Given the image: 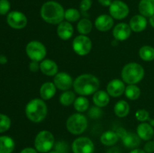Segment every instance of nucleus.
<instances>
[{"mask_svg": "<svg viewBox=\"0 0 154 153\" xmlns=\"http://www.w3.org/2000/svg\"><path fill=\"white\" fill-rule=\"evenodd\" d=\"M100 82L96 76L90 74H84L74 80L73 88L75 92L81 96L93 94L99 90Z\"/></svg>", "mask_w": 154, "mask_h": 153, "instance_id": "1", "label": "nucleus"}, {"mask_svg": "<svg viewBox=\"0 0 154 153\" xmlns=\"http://www.w3.org/2000/svg\"><path fill=\"white\" fill-rule=\"evenodd\" d=\"M40 14L44 21L52 25H58L65 19V10L56 1H48L42 4Z\"/></svg>", "mask_w": 154, "mask_h": 153, "instance_id": "2", "label": "nucleus"}, {"mask_svg": "<svg viewBox=\"0 0 154 153\" xmlns=\"http://www.w3.org/2000/svg\"><path fill=\"white\" fill-rule=\"evenodd\" d=\"M25 112L29 120L38 123L45 120L48 115V106L42 98H34L29 100L25 108Z\"/></svg>", "mask_w": 154, "mask_h": 153, "instance_id": "3", "label": "nucleus"}, {"mask_svg": "<svg viewBox=\"0 0 154 153\" xmlns=\"http://www.w3.org/2000/svg\"><path fill=\"white\" fill-rule=\"evenodd\" d=\"M122 80L129 85H136L144 76V69L137 62H129L123 68L121 71Z\"/></svg>", "mask_w": 154, "mask_h": 153, "instance_id": "4", "label": "nucleus"}, {"mask_svg": "<svg viewBox=\"0 0 154 153\" xmlns=\"http://www.w3.org/2000/svg\"><path fill=\"white\" fill-rule=\"evenodd\" d=\"M88 126L87 117L81 113L72 114L66 121V128L69 133L74 135H79L84 133Z\"/></svg>", "mask_w": 154, "mask_h": 153, "instance_id": "5", "label": "nucleus"}, {"mask_svg": "<svg viewBox=\"0 0 154 153\" xmlns=\"http://www.w3.org/2000/svg\"><path fill=\"white\" fill-rule=\"evenodd\" d=\"M54 145H55L54 136L49 130H42L38 133L35 138V148L39 152L48 153V152L51 151Z\"/></svg>", "mask_w": 154, "mask_h": 153, "instance_id": "6", "label": "nucleus"}, {"mask_svg": "<svg viewBox=\"0 0 154 153\" xmlns=\"http://www.w3.org/2000/svg\"><path fill=\"white\" fill-rule=\"evenodd\" d=\"M26 52L32 61L42 62L47 55V49L45 45L38 40H32L26 46Z\"/></svg>", "mask_w": 154, "mask_h": 153, "instance_id": "7", "label": "nucleus"}, {"mask_svg": "<svg viewBox=\"0 0 154 153\" xmlns=\"http://www.w3.org/2000/svg\"><path fill=\"white\" fill-rule=\"evenodd\" d=\"M92 46L93 44L91 39L88 36L84 34L78 35L72 41L73 50L75 51V53L81 56L90 53L92 50Z\"/></svg>", "mask_w": 154, "mask_h": 153, "instance_id": "8", "label": "nucleus"}, {"mask_svg": "<svg viewBox=\"0 0 154 153\" xmlns=\"http://www.w3.org/2000/svg\"><path fill=\"white\" fill-rule=\"evenodd\" d=\"M72 149L73 153H93L95 146L90 138L80 136L72 142Z\"/></svg>", "mask_w": 154, "mask_h": 153, "instance_id": "9", "label": "nucleus"}, {"mask_svg": "<svg viewBox=\"0 0 154 153\" xmlns=\"http://www.w3.org/2000/svg\"><path fill=\"white\" fill-rule=\"evenodd\" d=\"M110 15L115 20L125 19L129 14V6L120 0H115L109 6Z\"/></svg>", "mask_w": 154, "mask_h": 153, "instance_id": "10", "label": "nucleus"}, {"mask_svg": "<svg viewBox=\"0 0 154 153\" xmlns=\"http://www.w3.org/2000/svg\"><path fill=\"white\" fill-rule=\"evenodd\" d=\"M27 17L23 13L17 10L11 11L8 14L7 22L14 29H22L27 24Z\"/></svg>", "mask_w": 154, "mask_h": 153, "instance_id": "11", "label": "nucleus"}, {"mask_svg": "<svg viewBox=\"0 0 154 153\" xmlns=\"http://www.w3.org/2000/svg\"><path fill=\"white\" fill-rule=\"evenodd\" d=\"M54 83L58 89L67 91L73 86L74 80L69 74L66 72H58L54 77Z\"/></svg>", "mask_w": 154, "mask_h": 153, "instance_id": "12", "label": "nucleus"}, {"mask_svg": "<svg viewBox=\"0 0 154 153\" xmlns=\"http://www.w3.org/2000/svg\"><path fill=\"white\" fill-rule=\"evenodd\" d=\"M106 89L110 96L117 98L121 96L125 92L126 86L125 82L121 80L114 79L108 82Z\"/></svg>", "mask_w": 154, "mask_h": 153, "instance_id": "13", "label": "nucleus"}, {"mask_svg": "<svg viewBox=\"0 0 154 153\" xmlns=\"http://www.w3.org/2000/svg\"><path fill=\"white\" fill-rule=\"evenodd\" d=\"M112 33L115 40L118 41H123L127 40L130 37L132 29L129 24L120 22L114 27Z\"/></svg>", "mask_w": 154, "mask_h": 153, "instance_id": "14", "label": "nucleus"}, {"mask_svg": "<svg viewBox=\"0 0 154 153\" xmlns=\"http://www.w3.org/2000/svg\"><path fill=\"white\" fill-rule=\"evenodd\" d=\"M114 18L111 15H99L95 20V26L100 32H108L114 26Z\"/></svg>", "mask_w": 154, "mask_h": 153, "instance_id": "15", "label": "nucleus"}, {"mask_svg": "<svg viewBox=\"0 0 154 153\" xmlns=\"http://www.w3.org/2000/svg\"><path fill=\"white\" fill-rule=\"evenodd\" d=\"M58 37L63 40H67L72 38L74 33V28L72 23L68 21H63L58 24L57 28Z\"/></svg>", "mask_w": 154, "mask_h": 153, "instance_id": "16", "label": "nucleus"}, {"mask_svg": "<svg viewBox=\"0 0 154 153\" xmlns=\"http://www.w3.org/2000/svg\"><path fill=\"white\" fill-rule=\"evenodd\" d=\"M129 25L132 31L135 32H141L147 28V21L145 16L141 14H137L131 18Z\"/></svg>", "mask_w": 154, "mask_h": 153, "instance_id": "17", "label": "nucleus"}, {"mask_svg": "<svg viewBox=\"0 0 154 153\" xmlns=\"http://www.w3.org/2000/svg\"><path fill=\"white\" fill-rule=\"evenodd\" d=\"M58 65L54 60L44 59L40 63V70L47 76H55L58 73Z\"/></svg>", "mask_w": 154, "mask_h": 153, "instance_id": "18", "label": "nucleus"}, {"mask_svg": "<svg viewBox=\"0 0 154 153\" xmlns=\"http://www.w3.org/2000/svg\"><path fill=\"white\" fill-rule=\"evenodd\" d=\"M137 134L141 140L145 141L150 140L154 136L153 126L147 122H141L137 127Z\"/></svg>", "mask_w": 154, "mask_h": 153, "instance_id": "19", "label": "nucleus"}, {"mask_svg": "<svg viewBox=\"0 0 154 153\" xmlns=\"http://www.w3.org/2000/svg\"><path fill=\"white\" fill-rule=\"evenodd\" d=\"M57 87L52 82H45L41 86L39 90L41 98L44 100H48L52 98L56 94Z\"/></svg>", "mask_w": 154, "mask_h": 153, "instance_id": "20", "label": "nucleus"}, {"mask_svg": "<svg viewBox=\"0 0 154 153\" xmlns=\"http://www.w3.org/2000/svg\"><path fill=\"white\" fill-rule=\"evenodd\" d=\"M123 144L129 148H136L141 143V138L133 132H126L121 138Z\"/></svg>", "mask_w": 154, "mask_h": 153, "instance_id": "21", "label": "nucleus"}, {"mask_svg": "<svg viewBox=\"0 0 154 153\" xmlns=\"http://www.w3.org/2000/svg\"><path fill=\"white\" fill-rule=\"evenodd\" d=\"M138 10L145 17L153 16L154 15V0H141L138 4Z\"/></svg>", "mask_w": 154, "mask_h": 153, "instance_id": "22", "label": "nucleus"}, {"mask_svg": "<svg viewBox=\"0 0 154 153\" xmlns=\"http://www.w3.org/2000/svg\"><path fill=\"white\" fill-rule=\"evenodd\" d=\"M93 100L96 106L100 108L104 107L109 104L110 95L107 92L103 90H98L93 94Z\"/></svg>", "mask_w": 154, "mask_h": 153, "instance_id": "23", "label": "nucleus"}, {"mask_svg": "<svg viewBox=\"0 0 154 153\" xmlns=\"http://www.w3.org/2000/svg\"><path fill=\"white\" fill-rule=\"evenodd\" d=\"M119 136L117 133L113 130H107L102 134L100 137V141L103 145L111 146H114L118 142Z\"/></svg>", "mask_w": 154, "mask_h": 153, "instance_id": "24", "label": "nucleus"}, {"mask_svg": "<svg viewBox=\"0 0 154 153\" xmlns=\"http://www.w3.org/2000/svg\"><path fill=\"white\" fill-rule=\"evenodd\" d=\"M15 147L14 140L8 136H0V153H11Z\"/></svg>", "mask_w": 154, "mask_h": 153, "instance_id": "25", "label": "nucleus"}, {"mask_svg": "<svg viewBox=\"0 0 154 153\" xmlns=\"http://www.w3.org/2000/svg\"><path fill=\"white\" fill-rule=\"evenodd\" d=\"M114 111L117 116L120 117V118H123L129 114V111H130V106L126 100H119L114 106Z\"/></svg>", "mask_w": 154, "mask_h": 153, "instance_id": "26", "label": "nucleus"}, {"mask_svg": "<svg viewBox=\"0 0 154 153\" xmlns=\"http://www.w3.org/2000/svg\"><path fill=\"white\" fill-rule=\"evenodd\" d=\"M93 29V23L87 18H83L77 24V30L81 34L87 35Z\"/></svg>", "mask_w": 154, "mask_h": 153, "instance_id": "27", "label": "nucleus"}, {"mask_svg": "<svg viewBox=\"0 0 154 153\" xmlns=\"http://www.w3.org/2000/svg\"><path fill=\"white\" fill-rule=\"evenodd\" d=\"M74 107L78 112H84L90 107V102L85 96H79L76 98L74 102Z\"/></svg>", "mask_w": 154, "mask_h": 153, "instance_id": "28", "label": "nucleus"}, {"mask_svg": "<svg viewBox=\"0 0 154 153\" xmlns=\"http://www.w3.org/2000/svg\"><path fill=\"white\" fill-rule=\"evenodd\" d=\"M75 99H76V95L74 92L70 91V90H67V91H64L60 96V102L62 105L65 106H69L74 104Z\"/></svg>", "mask_w": 154, "mask_h": 153, "instance_id": "29", "label": "nucleus"}, {"mask_svg": "<svg viewBox=\"0 0 154 153\" xmlns=\"http://www.w3.org/2000/svg\"><path fill=\"white\" fill-rule=\"evenodd\" d=\"M139 56L144 61H153L154 60V48L149 45L141 46L139 50Z\"/></svg>", "mask_w": 154, "mask_h": 153, "instance_id": "30", "label": "nucleus"}, {"mask_svg": "<svg viewBox=\"0 0 154 153\" xmlns=\"http://www.w3.org/2000/svg\"><path fill=\"white\" fill-rule=\"evenodd\" d=\"M124 93L128 99L135 100H137L141 95V90L136 85H129L126 87Z\"/></svg>", "mask_w": 154, "mask_h": 153, "instance_id": "31", "label": "nucleus"}, {"mask_svg": "<svg viewBox=\"0 0 154 153\" xmlns=\"http://www.w3.org/2000/svg\"><path fill=\"white\" fill-rule=\"evenodd\" d=\"M80 18H81V13L78 9L71 8L65 10V20L68 22H76Z\"/></svg>", "mask_w": 154, "mask_h": 153, "instance_id": "32", "label": "nucleus"}, {"mask_svg": "<svg viewBox=\"0 0 154 153\" xmlns=\"http://www.w3.org/2000/svg\"><path fill=\"white\" fill-rule=\"evenodd\" d=\"M11 124L10 118L5 114L0 113V133L7 131L10 128Z\"/></svg>", "mask_w": 154, "mask_h": 153, "instance_id": "33", "label": "nucleus"}, {"mask_svg": "<svg viewBox=\"0 0 154 153\" xmlns=\"http://www.w3.org/2000/svg\"><path fill=\"white\" fill-rule=\"evenodd\" d=\"M135 118L141 122H144L147 120H150V114L148 111L144 109H140L135 112Z\"/></svg>", "mask_w": 154, "mask_h": 153, "instance_id": "34", "label": "nucleus"}, {"mask_svg": "<svg viewBox=\"0 0 154 153\" xmlns=\"http://www.w3.org/2000/svg\"><path fill=\"white\" fill-rule=\"evenodd\" d=\"M56 151L59 153H67L69 152V146L64 141H59L54 145Z\"/></svg>", "mask_w": 154, "mask_h": 153, "instance_id": "35", "label": "nucleus"}, {"mask_svg": "<svg viewBox=\"0 0 154 153\" xmlns=\"http://www.w3.org/2000/svg\"><path fill=\"white\" fill-rule=\"evenodd\" d=\"M11 8V4L8 0H0V14L5 15Z\"/></svg>", "mask_w": 154, "mask_h": 153, "instance_id": "36", "label": "nucleus"}, {"mask_svg": "<svg viewBox=\"0 0 154 153\" xmlns=\"http://www.w3.org/2000/svg\"><path fill=\"white\" fill-rule=\"evenodd\" d=\"M100 107L96 106H92L89 110V116L93 118H98L101 116L102 115V111L99 109Z\"/></svg>", "mask_w": 154, "mask_h": 153, "instance_id": "37", "label": "nucleus"}, {"mask_svg": "<svg viewBox=\"0 0 154 153\" xmlns=\"http://www.w3.org/2000/svg\"><path fill=\"white\" fill-rule=\"evenodd\" d=\"M92 4H93L92 0H81V4H80V9L83 13L87 12L91 8Z\"/></svg>", "mask_w": 154, "mask_h": 153, "instance_id": "38", "label": "nucleus"}, {"mask_svg": "<svg viewBox=\"0 0 154 153\" xmlns=\"http://www.w3.org/2000/svg\"><path fill=\"white\" fill-rule=\"evenodd\" d=\"M144 150L146 153L154 152V141L148 140L144 146Z\"/></svg>", "mask_w": 154, "mask_h": 153, "instance_id": "39", "label": "nucleus"}, {"mask_svg": "<svg viewBox=\"0 0 154 153\" xmlns=\"http://www.w3.org/2000/svg\"><path fill=\"white\" fill-rule=\"evenodd\" d=\"M29 70L32 72H37L38 70H40V64L38 62L32 61L29 63Z\"/></svg>", "mask_w": 154, "mask_h": 153, "instance_id": "40", "label": "nucleus"}, {"mask_svg": "<svg viewBox=\"0 0 154 153\" xmlns=\"http://www.w3.org/2000/svg\"><path fill=\"white\" fill-rule=\"evenodd\" d=\"M20 153H38V151L35 149V148H32V147H26L23 148Z\"/></svg>", "mask_w": 154, "mask_h": 153, "instance_id": "41", "label": "nucleus"}, {"mask_svg": "<svg viewBox=\"0 0 154 153\" xmlns=\"http://www.w3.org/2000/svg\"><path fill=\"white\" fill-rule=\"evenodd\" d=\"M98 1L101 5L105 6V7H109L113 2L112 0H98Z\"/></svg>", "mask_w": 154, "mask_h": 153, "instance_id": "42", "label": "nucleus"}, {"mask_svg": "<svg viewBox=\"0 0 154 153\" xmlns=\"http://www.w3.org/2000/svg\"><path fill=\"white\" fill-rule=\"evenodd\" d=\"M107 153H122V152L118 147H112V148L108 149Z\"/></svg>", "mask_w": 154, "mask_h": 153, "instance_id": "43", "label": "nucleus"}, {"mask_svg": "<svg viewBox=\"0 0 154 153\" xmlns=\"http://www.w3.org/2000/svg\"><path fill=\"white\" fill-rule=\"evenodd\" d=\"M7 62H8V58L5 56L0 55V64H5L7 63Z\"/></svg>", "mask_w": 154, "mask_h": 153, "instance_id": "44", "label": "nucleus"}, {"mask_svg": "<svg viewBox=\"0 0 154 153\" xmlns=\"http://www.w3.org/2000/svg\"><path fill=\"white\" fill-rule=\"evenodd\" d=\"M129 153H146V152H144V149H141V148H133V149H132Z\"/></svg>", "mask_w": 154, "mask_h": 153, "instance_id": "45", "label": "nucleus"}, {"mask_svg": "<svg viewBox=\"0 0 154 153\" xmlns=\"http://www.w3.org/2000/svg\"><path fill=\"white\" fill-rule=\"evenodd\" d=\"M149 22H150V26H151L153 28H154V15L151 16L150 17H149Z\"/></svg>", "mask_w": 154, "mask_h": 153, "instance_id": "46", "label": "nucleus"}, {"mask_svg": "<svg viewBox=\"0 0 154 153\" xmlns=\"http://www.w3.org/2000/svg\"><path fill=\"white\" fill-rule=\"evenodd\" d=\"M48 153H59V152L57 151H56V150H51V151L48 152Z\"/></svg>", "mask_w": 154, "mask_h": 153, "instance_id": "47", "label": "nucleus"}, {"mask_svg": "<svg viewBox=\"0 0 154 153\" xmlns=\"http://www.w3.org/2000/svg\"><path fill=\"white\" fill-rule=\"evenodd\" d=\"M150 124H151L152 126H154V120L150 119Z\"/></svg>", "mask_w": 154, "mask_h": 153, "instance_id": "48", "label": "nucleus"}, {"mask_svg": "<svg viewBox=\"0 0 154 153\" xmlns=\"http://www.w3.org/2000/svg\"><path fill=\"white\" fill-rule=\"evenodd\" d=\"M153 139H154V136H153Z\"/></svg>", "mask_w": 154, "mask_h": 153, "instance_id": "49", "label": "nucleus"}]
</instances>
